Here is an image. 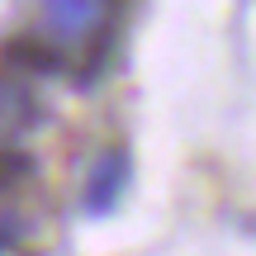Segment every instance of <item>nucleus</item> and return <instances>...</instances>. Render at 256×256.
Listing matches in <instances>:
<instances>
[{
    "label": "nucleus",
    "instance_id": "1",
    "mask_svg": "<svg viewBox=\"0 0 256 256\" xmlns=\"http://www.w3.org/2000/svg\"><path fill=\"white\" fill-rule=\"evenodd\" d=\"M124 185H128V152L114 147V152H104L100 162H95L90 180H86V209L90 214H110L114 204H119Z\"/></svg>",
    "mask_w": 256,
    "mask_h": 256
},
{
    "label": "nucleus",
    "instance_id": "2",
    "mask_svg": "<svg viewBox=\"0 0 256 256\" xmlns=\"http://www.w3.org/2000/svg\"><path fill=\"white\" fill-rule=\"evenodd\" d=\"M34 119H38L34 95H28V90H19V86H0V138L24 133Z\"/></svg>",
    "mask_w": 256,
    "mask_h": 256
},
{
    "label": "nucleus",
    "instance_id": "3",
    "mask_svg": "<svg viewBox=\"0 0 256 256\" xmlns=\"http://www.w3.org/2000/svg\"><path fill=\"white\" fill-rule=\"evenodd\" d=\"M95 19H100V5H90V0H52L48 5V24L57 34H81Z\"/></svg>",
    "mask_w": 256,
    "mask_h": 256
},
{
    "label": "nucleus",
    "instance_id": "4",
    "mask_svg": "<svg viewBox=\"0 0 256 256\" xmlns=\"http://www.w3.org/2000/svg\"><path fill=\"white\" fill-rule=\"evenodd\" d=\"M5 62H14V66H28V72H52L57 66V48H48L43 38H10L5 43Z\"/></svg>",
    "mask_w": 256,
    "mask_h": 256
},
{
    "label": "nucleus",
    "instance_id": "5",
    "mask_svg": "<svg viewBox=\"0 0 256 256\" xmlns=\"http://www.w3.org/2000/svg\"><path fill=\"white\" fill-rule=\"evenodd\" d=\"M24 171H28V156H24V152H5V147H0V190H10Z\"/></svg>",
    "mask_w": 256,
    "mask_h": 256
}]
</instances>
